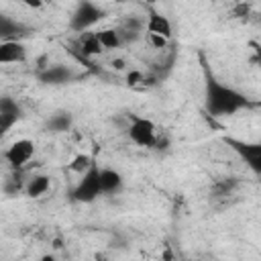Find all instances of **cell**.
<instances>
[{"instance_id": "14", "label": "cell", "mask_w": 261, "mask_h": 261, "mask_svg": "<svg viewBox=\"0 0 261 261\" xmlns=\"http://www.w3.org/2000/svg\"><path fill=\"white\" fill-rule=\"evenodd\" d=\"M77 51L84 55V57H96V55H100L104 49H102V45H100V41H98V35L96 33H82L80 37H77Z\"/></svg>"}, {"instance_id": "22", "label": "cell", "mask_w": 261, "mask_h": 261, "mask_svg": "<svg viewBox=\"0 0 261 261\" xmlns=\"http://www.w3.org/2000/svg\"><path fill=\"white\" fill-rule=\"evenodd\" d=\"M37 261H57V257H55V255H51V253H45V255H41Z\"/></svg>"}, {"instance_id": "9", "label": "cell", "mask_w": 261, "mask_h": 261, "mask_svg": "<svg viewBox=\"0 0 261 261\" xmlns=\"http://www.w3.org/2000/svg\"><path fill=\"white\" fill-rule=\"evenodd\" d=\"M27 61V47L20 41H0V63H22Z\"/></svg>"}, {"instance_id": "17", "label": "cell", "mask_w": 261, "mask_h": 261, "mask_svg": "<svg viewBox=\"0 0 261 261\" xmlns=\"http://www.w3.org/2000/svg\"><path fill=\"white\" fill-rule=\"evenodd\" d=\"M73 126V116L69 112H55L53 116H49L47 120V128L51 133H65Z\"/></svg>"}, {"instance_id": "15", "label": "cell", "mask_w": 261, "mask_h": 261, "mask_svg": "<svg viewBox=\"0 0 261 261\" xmlns=\"http://www.w3.org/2000/svg\"><path fill=\"white\" fill-rule=\"evenodd\" d=\"M116 29H118V33L122 37V43H133L145 31V22L139 20V18H124L120 22V27H116Z\"/></svg>"}, {"instance_id": "20", "label": "cell", "mask_w": 261, "mask_h": 261, "mask_svg": "<svg viewBox=\"0 0 261 261\" xmlns=\"http://www.w3.org/2000/svg\"><path fill=\"white\" fill-rule=\"evenodd\" d=\"M251 47H253V55H255V61H257V65H259V69H261V43H251Z\"/></svg>"}, {"instance_id": "4", "label": "cell", "mask_w": 261, "mask_h": 261, "mask_svg": "<svg viewBox=\"0 0 261 261\" xmlns=\"http://www.w3.org/2000/svg\"><path fill=\"white\" fill-rule=\"evenodd\" d=\"M222 141L239 155V159L253 175L261 177V141H243L234 137H224Z\"/></svg>"}, {"instance_id": "18", "label": "cell", "mask_w": 261, "mask_h": 261, "mask_svg": "<svg viewBox=\"0 0 261 261\" xmlns=\"http://www.w3.org/2000/svg\"><path fill=\"white\" fill-rule=\"evenodd\" d=\"M94 165H96V161H94L92 155H88V153H77V155L69 161V171H73V173H77V175H84V173L90 171Z\"/></svg>"}, {"instance_id": "19", "label": "cell", "mask_w": 261, "mask_h": 261, "mask_svg": "<svg viewBox=\"0 0 261 261\" xmlns=\"http://www.w3.org/2000/svg\"><path fill=\"white\" fill-rule=\"evenodd\" d=\"M147 39L151 41V45L153 47H157V49H163L165 45H167V39H163V37H155V35H147Z\"/></svg>"}, {"instance_id": "12", "label": "cell", "mask_w": 261, "mask_h": 261, "mask_svg": "<svg viewBox=\"0 0 261 261\" xmlns=\"http://www.w3.org/2000/svg\"><path fill=\"white\" fill-rule=\"evenodd\" d=\"M100 177H102V190L104 196L106 194H118L124 186V177L120 171L112 169V167H100Z\"/></svg>"}, {"instance_id": "8", "label": "cell", "mask_w": 261, "mask_h": 261, "mask_svg": "<svg viewBox=\"0 0 261 261\" xmlns=\"http://www.w3.org/2000/svg\"><path fill=\"white\" fill-rule=\"evenodd\" d=\"M20 116H22V108L18 106L16 100H12L8 96L0 98V128H2V133L10 130L12 124H16V120Z\"/></svg>"}, {"instance_id": "2", "label": "cell", "mask_w": 261, "mask_h": 261, "mask_svg": "<svg viewBox=\"0 0 261 261\" xmlns=\"http://www.w3.org/2000/svg\"><path fill=\"white\" fill-rule=\"evenodd\" d=\"M126 135L130 139V143H135L137 147H143V149H155L157 147V141L161 137L157 124L147 118V116H130V122H128V128H126Z\"/></svg>"}, {"instance_id": "23", "label": "cell", "mask_w": 261, "mask_h": 261, "mask_svg": "<svg viewBox=\"0 0 261 261\" xmlns=\"http://www.w3.org/2000/svg\"><path fill=\"white\" fill-rule=\"evenodd\" d=\"M112 67H116V69H124V61H122V59H114V61H112Z\"/></svg>"}, {"instance_id": "21", "label": "cell", "mask_w": 261, "mask_h": 261, "mask_svg": "<svg viewBox=\"0 0 261 261\" xmlns=\"http://www.w3.org/2000/svg\"><path fill=\"white\" fill-rule=\"evenodd\" d=\"M141 77H143V75H141L139 71H130L126 80H128V84H139V80H141Z\"/></svg>"}, {"instance_id": "13", "label": "cell", "mask_w": 261, "mask_h": 261, "mask_svg": "<svg viewBox=\"0 0 261 261\" xmlns=\"http://www.w3.org/2000/svg\"><path fill=\"white\" fill-rule=\"evenodd\" d=\"M49 188H51V177L47 173H35L31 179H27L24 194L29 198H41L49 192Z\"/></svg>"}, {"instance_id": "6", "label": "cell", "mask_w": 261, "mask_h": 261, "mask_svg": "<svg viewBox=\"0 0 261 261\" xmlns=\"http://www.w3.org/2000/svg\"><path fill=\"white\" fill-rule=\"evenodd\" d=\"M35 151H37V147H35V141L33 139H16V141H12L6 147L4 159H6V163L10 167L22 169L35 157Z\"/></svg>"}, {"instance_id": "16", "label": "cell", "mask_w": 261, "mask_h": 261, "mask_svg": "<svg viewBox=\"0 0 261 261\" xmlns=\"http://www.w3.org/2000/svg\"><path fill=\"white\" fill-rule=\"evenodd\" d=\"M96 35H98V41H100V45H102L104 51L118 49V47L124 45L118 29H100V31H96Z\"/></svg>"}, {"instance_id": "3", "label": "cell", "mask_w": 261, "mask_h": 261, "mask_svg": "<svg viewBox=\"0 0 261 261\" xmlns=\"http://www.w3.org/2000/svg\"><path fill=\"white\" fill-rule=\"evenodd\" d=\"M100 196H104L102 190V177H100V167L98 163L86 171L84 175H80L77 184L71 190V200L73 202H82V204H92L94 200H98Z\"/></svg>"}, {"instance_id": "7", "label": "cell", "mask_w": 261, "mask_h": 261, "mask_svg": "<svg viewBox=\"0 0 261 261\" xmlns=\"http://www.w3.org/2000/svg\"><path fill=\"white\" fill-rule=\"evenodd\" d=\"M145 33L147 35H155V37H163V39H171L173 35V27H171V20L157 12V10H149L147 14V20H145Z\"/></svg>"}, {"instance_id": "5", "label": "cell", "mask_w": 261, "mask_h": 261, "mask_svg": "<svg viewBox=\"0 0 261 261\" xmlns=\"http://www.w3.org/2000/svg\"><path fill=\"white\" fill-rule=\"evenodd\" d=\"M104 18V10L94 4V2H80L69 18V29L75 31L77 35L82 33H90V29L94 24H98Z\"/></svg>"}, {"instance_id": "1", "label": "cell", "mask_w": 261, "mask_h": 261, "mask_svg": "<svg viewBox=\"0 0 261 261\" xmlns=\"http://www.w3.org/2000/svg\"><path fill=\"white\" fill-rule=\"evenodd\" d=\"M251 100L237 88L222 84L210 71L204 77V108L212 118H226L245 108H251Z\"/></svg>"}, {"instance_id": "11", "label": "cell", "mask_w": 261, "mask_h": 261, "mask_svg": "<svg viewBox=\"0 0 261 261\" xmlns=\"http://www.w3.org/2000/svg\"><path fill=\"white\" fill-rule=\"evenodd\" d=\"M73 77V73L63 67V65H51V67H45L41 73H39V80L43 84H49V86H59V84H67L69 80Z\"/></svg>"}, {"instance_id": "10", "label": "cell", "mask_w": 261, "mask_h": 261, "mask_svg": "<svg viewBox=\"0 0 261 261\" xmlns=\"http://www.w3.org/2000/svg\"><path fill=\"white\" fill-rule=\"evenodd\" d=\"M27 27L10 16H4L0 14V37L2 41H18L22 35H27Z\"/></svg>"}]
</instances>
